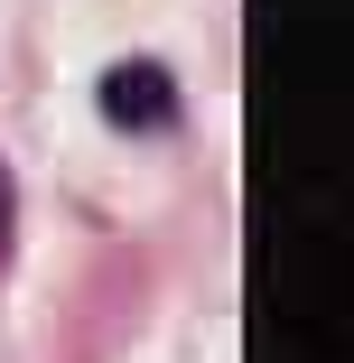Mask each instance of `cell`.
Listing matches in <instances>:
<instances>
[{"label":"cell","mask_w":354,"mask_h":363,"mask_svg":"<svg viewBox=\"0 0 354 363\" xmlns=\"http://www.w3.org/2000/svg\"><path fill=\"white\" fill-rule=\"evenodd\" d=\"M0 242H10V177H0Z\"/></svg>","instance_id":"2"},{"label":"cell","mask_w":354,"mask_h":363,"mask_svg":"<svg viewBox=\"0 0 354 363\" xmlns=\"http://www.w3.org/2000/svg\"><path fill=\"white\" fill-rule=\"evenodd\" d=\"M168 112H177V75H168V65L131 56V65L103 75V121H112V130H159Z\"/></svg>","instance_id":"1"}]
</instances>
